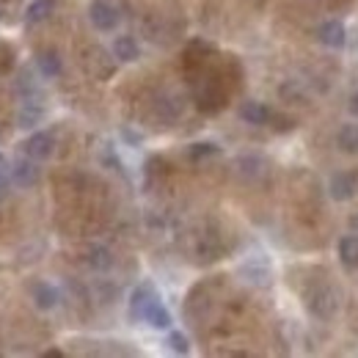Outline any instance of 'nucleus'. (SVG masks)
<instances>
[{"label": "nucleus", "mask_w": 358, "mask_h": 358, "mask_svg": "<svg viewBox=\"0 0 358 358\" xmlns=\"http://www.w3.org/2000/svg\"><path fill=\"white\" fill-rule=\"evenodd\" d=\"M130 314H133L135 320L152 325V328H169L171 325V314L166 312V306L157 298V292H155L152 284H143V287H138L133 292Z\"/></svg>", "instance_id": "nucleus-1"}, {"label": "nucleus", "mask_w": 358, "mask_h": 358, "mask_svg": "<svg viewBox=\"0 0 358 358\" xmlns=\"http://www.w3.org/2000/svg\"><path fill=\"white\" fill-rule=\"evenodd\" d=\"M89 20L96 31H113V28L119 25L122 14H119V8L110 6L108 0H94L89 8Z\"/></svg>", "instance_id": "nucleus-2"}, {"label": "nucleus", "mask_w": 358, "mask_h": 358, "mask_svg": "<svg viewBox=\"0 0 358 358\" xmlns=\"http://www.w3.org/2000/svg\"><path fill=\"white\" fill-rule=\"evenodd\" d=\"M328 190H331V196H334L336 201L353 199L358 190V174H353V171H339V174H334Z\"/></svg>", "instance_id": "nucleus-3"}, {"label": "nucleus", "mask_w": 358, "mask_h": 358, "mask_svg": "<svg viewBox=\"0 0 358 358\" xmlns=\"http://www.w3.org/2000/svg\"><path fill=\"white\" fill-rule=\"evenodd\" d=\"M52 149H55V141H52L50 133H34L22 143V152H25V157H31V160H47V157L52 155Z\"/></svg>", "instance_id": "nucleus-4"}, {"label": "nucleus", "mask_w": 358, "mask_h": 358, "mask_svg": "<svg viewBox=\"0 0 358 358\" xmlns=\"http://www.w3.org/2000/svg\"><path fill=\"white\" fill-rule=\"evenodd\" d=\"M8 174H11V179H14L17 185L28 187V185H36V182H39V166H36V160L25 157V160L14 163V169H8Z\"/></svg>", "instance_id": "nucleus-5"}, {"label": "nucleus", "mask_w": 358, "mask_h": 358, "mask_svg": "<svg viewBox=\"0 0 358 358\" xmlns=\"http://www.w3.org/2000/svg\"><path fill=\"white\" fill-rule=\"evenodd\" d=\"M317 36H320V42L328 47H342L345 45V25L339 22V20H325L322 25H320V31H317Z\"/></svg>", "instance_id": "nucleus-6"}, {"label": "nucleus", "mask_w": 358, "mask_h": 358, "mask_svg": "<svg viewBox=\"0 0 358 358\" xmlns=\"http://www.w3.org/2000/svg\"><path fill=\"white\" fill-rule=\"evenodd\" d=\"M31 301L39 306V309H52L58 303V289L47 281H34L31 284Z\"/></svg>", "instance_id": "nucleus-7"}, {"label": "nucleus", "mask_w": 358, "mask_h": 358, "mask_svg": "<svg viewBox=\"0 0 358 358\" xmlns=\"http://www.w3.org/2000/svg\"><path fill=\"white\" fill-rule=\"evenodd\" d=\"M240 116L248 124H268L270 119H273V113H270V108L265 102H243Z\"/></svg>", "instance_id": "nucleus-8"}, {"label": "nucleus", "mask_w": 358, "mask_h": 358, "mask_svg": "<svg viewBox=\"0 0 358 358\" xmlns=\"http://www.w3.org/2000/svg\"><path fill=\"white\" fill-rule=\"evenodd\" d=\"M339 259L348 270L358 268V234H345L339 240Z\"/></svg>", "instance_id": "nucleus-9"}, {"label": "nucleus", "mask_w": 358, "mask_h": 358, "mask_svg": "<svg viewBox=\"0 0 358 358\" xmlns=\"http://www.w3.org/2000/svg\"><path fill=\"white\" fill-rule=\"evenodd\" d=\"M113 55H116L119 61H135V58L141 55V45L135 42L133 36H119V39L113 42Z\"/></svg>", "instance_id": "nucleus-10"}, {"label": "nucleus", "mask_w": 358, "mask_h": 358, "mask_svg": "<svg viewBox=\"0 0 358 358\" xmlns=\"http://www.w3.org/2000/svg\"><path fill=\"white\" fill-rule=\"evenodd\" d=\"M336 143H339L342 152L358 155V124H345L336 135Z\"/></svg>", "instance_id": "nucleus-11"}, {"label": "nucleus", "mask_w": 358, "mask_h": 358, "mask_svg": "<svg viewBox=\"0 0 358 358\" xmlns=\"http://www.w3.org/2000/svg\"><path fill=\"white\" fill-rule=\"evenodd\" d=\"M36 66H39V72H42L45 78H55V75H61V58H58V52H52V50L39 52Z\"/></svg>", "instance_id": "nucleus-12"}, {"label": "nucleus", "mask_w": 358, "mask_h": 358, "mask_svg": "<svg viewBox=\"0 0 358 358\" xmlns=\"http://www.w3.org/2000/svg\"><path fill=\"white\" fill-rule=\"evenodd\" d=\"M309 306H312V312L317 314V317H331L334 309H336L334 295H331V292H325V289H320V292L314 295V301L309 303Z\"/></svg>", "instance_id": "nucleus-13"}, {"label": "nucleus", "mask_w": 358, "mask_h": 358, "mask_svg": "<svg viewBox=\"0 0 358 358\" xmlns=\"http://www.w3.org/2000/svg\"><path fill=\"white\" fill-rule=\"evenodd\" d=\"M86 262H89L94 270H108L113 265V257H110V251H108L105 245H94L89 251V257H86Z\"/></svg>", "instance_id": "nucleus-14"}, {"label": "nucleus", "mask_w": 358, "mask_h": 358, "mask_svg": "<svg viewBox=\"0 0 358 358\" xmlns=\"http://www.w3.org/2000/svg\"><path fill=\"white\" fill-rule=\"evenodd\" d=\"M50 11H52V0H34L31 8H28V20L31 22H42Z\"/></svg>", "instance_id": "nucleus-15"}, {"label": "nucleus", "mask_w": 358, "mask_h": 358, "mask_svg": "<svg viewBox=\"0 0 358 358\" xmlns=\"http://www.w3.org/2000/svg\"><path fill=\"white\" fill-rule=\"evenodd\" d=\"M237 166H240V171H243L245 177L254 179V177H259V174H262V166H265V163H262L259 157H243Z\"/></svg>", "instance_id": "nucleus-16"}, {"label": "nucleus", "mask_w": 358, "mask_h": 358, "mask_svg": "<svg viewBox=\"0 0 358 358\" xmlns=\"http://www.w3.org/2000/svg\"><path fill=\"white\" fill-rule=\"evenodd\" d=\"M39 119H42V108H34L31 110V105H25L22 113H20V127H36Z\"/></svg>", "instance_id": "nucleus-17"}, {"label": "nucleus", "mask_w": 358, "mask_h": 358, "mask_svg": "<svg viewBox=\"0 0 358 358\" xmlns=\"http://www.w3.org/2000/svg\"><path fill=\"white\" fill-rule=\"evenodd\" d=\"M169 342H171V348H174L177 353H185V350H187V339H185L182 334H177V331L169 336Z\"/></svg>", "instance_id": "nucleus-18"}, {"label": "nucleus", "mask_w": 358, "mask_h": 358, "mask_svg": "<svg viewBox=\"0 0 358 358\" xmlns=\"http://www.w3.org/2000/svg\"><path fill=\"white\" fill-rule=\"evenodd\" d=\"M218 149L213 143H196V149H190V157H201V155H215Z\"/></svg>", "instance_id": "nucleus-19"}, {"label": "nucleus", "mask_w": 358, "mask_h": 358, "mask_svg": "<svg viewBox=\"0 0 358 358\" xmlns=\"http://www.w3.org/2000/svg\"><path fill=\"white\" fill-rule=\"evenodd\" d=\"M350 113L358 116V94H353V99H350Z\"/></svg>", "instance_id": "nucleus-20"}, {"label": "nucleus", "mask_w": 358, "mask_h": 358, "mask_svg": "<svg viewBox=\"0 0 358 358\" xmlns=\"http://www.w3.org/2000/svg\"><path fill=\"white\" fill-rule=\"evenodd\" d=\"M3 169H6V157L0 155V171H3Z\"/></svg>", "instance_id": "nucleus-21"}, {"label": "nucleus", "mask_w": 358, "mask_h": 358, "mask_svg": "<svg viewBox=\"0 0 358 358\" xmlns=\"http://www.w3.org/2000/svg\"><path fill=\"white\" fill-rule=\"evenodd\" d=\"M0 199H3V182H0Z\"/></svg>", "instance_id": "nucleus-22"}]
</instances>
